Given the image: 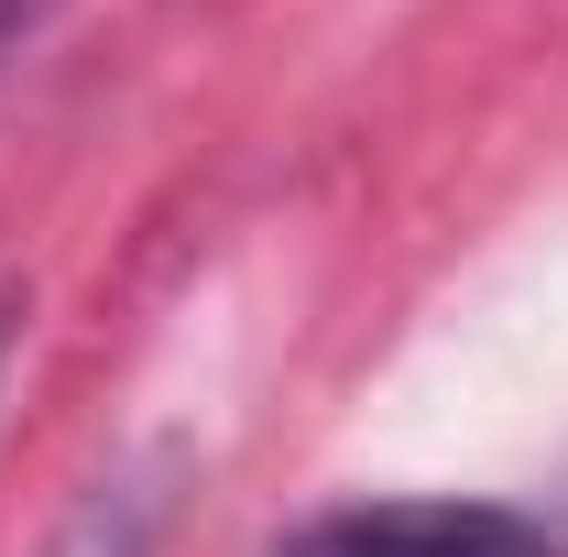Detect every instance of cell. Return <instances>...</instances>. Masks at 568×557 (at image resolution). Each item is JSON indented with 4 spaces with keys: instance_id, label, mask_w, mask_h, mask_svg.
I'll return each mask as SVG.
<instances>
[{
    "instance_id": "7a4b0ae2",
    "label": "cell",
    "mask_w": 568,
    "mask_h": 557,
    "mask_svg": "<svg viewBox=\"0 0 568 557\" xmlns=\"http://www.w3.org/2000/svg\"><path fill=\"white\" fill-rule=\"evenodd\" d=\"M175 482H186V459H175V448H132V459H110V470L55 514V536H44L33 557H164Z\"/></svg>"
},
{
    "instance_id": "3957f363",
    "label": "cell",
    "mask_w": 568,
    "mask_h": 557,
    "mask_svg": "<svg viewBox=\"0 0 568 557\" xmlns=\"http://www.w3.org/2000/svg\"><path fill=\"white\" fill-rule=\"evenodd\" d=\"M44 11H55V0H0V55H11V44H22V33H33Z\"/></svg>"
},
{
    "instance_id": "277c9868",
    "label": "cell",
    "mask_w": 568,
    "mask_h": 557,
    "mask_svg": "<svg viewBox=\"0 0 568 557\" xmlns=\"http://www.w3.org/2000/svg\"><path fill=\"white\" fill-rule=\"evenodd\" d=\"M11 350H22V295L0 284V383H11Z\"/></svg>"
},
{
    "instance_id": "6da1fadb",
    "label": "cell",
    "mask_w": 568,
    "mask_h": 557,
    "mask_svg": "<svg viewBox=\"0 0 568 557\" xmlns=\"http://www.w3.org/2000/svg\"><path fill=\"white\" fill-rule=\"evenodd\" d=\"M263 557H568L558 525L514 514V503H470V492H405V503H339L306 514L295 536Z\"/></svg>"
}]
</instances>
